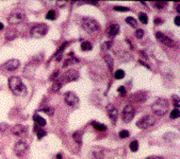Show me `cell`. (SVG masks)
I'll return each mask as SVG.
<instances>
[{
  "label": "cell",
  "mask_w": 180,
  "mask_h": 159,
  "mask_svg": "<svg viewBox=\"0 0 180 159\" xmlns=\"http://www.w3.org/2000/svg\"><path fill=\"white\" fill-rule=\"evenodd\" d=\"M168 109H170V103H168L167 100L163 98L157 99L155 103L151 105L152 112L158 117H162V116L166 115Z\"/></svg>",
  "instance_id": "1"
},
{
  "label": "cell",
  "mask_w": 180,
  "mask_h": 159,
  "mask_svg": "<svg viewBox=\"0 0 180 159\" xmlns=\"http://www.w3.org/2000/svg\"><path fill=\"white\" fill-rule=\"evenodd\" d=\"M9 88L10 90L14 93L15 96H20L23 93L27 92V89H26V86L25 84L23 83L20 77H11L9 79Z\"/></svg>",
  "instance_id": "2"
},
{
  "label": "cell",
  "mask_w": 180,
  "mask_h": 159,
  "mask_svg": "<svg viewBox=\"0 0 180 159\" xmlns=\"http://www.w3.org/2000/svg\"><path fill=\"white\" fill-rule=\"evenodd\" d=\"M43 58H44V54H43V53H40V54H37L36 56H34V57L32 58V60L25 66V69H24V74H25L27 77L31 79V77H33V74H34L35 68L43 61Z\"/></svg>",
  "instance_id": "3"
},
{
  "label": "cell",
  "mask_w": 180,
  "mask_h": 159,
  "mask_svg": "<svg viewBox=\"0 0 180 159\" xmlns=\"http://www.w3.org/2000/svg\"><path fill=\"white\" fill-rule=\"evenodd\" d=\"M82 27L85 31L90 32V33H95V32L99 31V29H100V25H99L97 20L88 17L82 19Z\"/></svg>",
  "instance_id": "4"
},
{
  "label": "cell",
  "mask_w": 180,
  "mask_h": 159,
  "mask_svg": "<svg viewBox=\"0 0 180 159\" xmlns=\"http://www.w3.org/2000/svg\"><path fill=\"white\" fill-rule=\"evenodd\" d=\"M48 32V26L46 23H35V25L32 26L30 33L32 35V37H35V38H41L44 37Z\"/></svg>",
  "instance_id": "5"
},
{
  "label": "cell",
  "mask_w": 180,
  "mask_h": 159,
  "mask_svg": "<svg viewBox=\"0 0 180 159\" xmlns=\"http://www.w3.org/2000/svg\"><path fill=\"white\" fill-rule=\"evenodd\" d=\"M25 18H26V14L23 10H15L9 15L8 21H9L10 25L15 26V25H18V23L23 22V21L25 20Z\"/></svg>",
  "instance_id": "6"
},
{
  "label": "cell",
  "mask_w": 180,
  "mask_h": 159,
  "mask_svg": "<svg viewBox=\"0 0 180 159\" xmlns=\"http://www.w3.org/2000/svg\"><path fill=\"white\" fill-rule=\"evenodd\" d=\"M79 79V72L75 69H68L62 74V77H59V80L61 81L62 84L64 83H71L74 82V81H77Z\"/></svg>",
  "instance_id": "7"
},
{
  "label": "cell",
  "mask_w": 180,
  "mask_h": 159,
  "mask_svg": "<svg viewBox=\"0 0 180 159\" xmlns=\"http://www.w3.org/2000/svg\"><path fill=\"white\" fill-rule=\"evenodd\" d=\"M155 123H156L155 117H152L150 115H146L136 122V126L141 129H146L148 127H151L152 125H155Z\"/></svg>",
  "instance_id": "8"
},
{
  "label": "cell",
  "mask_w": 180,
  "mask_h": 159,
  "mask_svg": "<svg viewBox=\"0 0 180 159\" xmlns=\"http://www.w3.org/2000/svg\"><path fill=\"white\" fill-rule=\"evenodd\" d=\"M134 115H135V109L132 105H126L123 109V114H122V118L123 121L125 123H130L131 120L134 118Z\"/></svg>",
  "instance_id": "9"
},
{
  "label": "cell",
  "mask_w": 180,
  "mask_h": 159,
  "mask_svg": "<svg viewBox=\"0 0 180 159\" xmlns=\"http://www.w3.org/2000/svg\"><path fill=\"white\" fill-rule=\"evenodd\" d=\"M156 38L159 40L162 45H164L168 48H174L176 46V42H174L171 37H168L163 34L162 32H157V33H156Z\"/></svg>",
  "instance_id": "10"
},
{
  "label": "cell",
  "mask_w": 180,
  "mask_h": 159,
  "mask_svg": "<svg viewBox=\"0 0 180 159\" xmlns=\"http://www.w3.org/2000/svg\"><path fill=\"white\" fill-rule=\"evenodd\" d=\"M20 66V62L16 58H12V60L7 61L4 64H2L0 66V68L5 71H15L16 69H18Z\"/></svg>",
  "instance_id": "11"
},
{
  "label": "cell",
  "mask_w": 180,
  "mask_h": 159,
  "mask_svg": "<svg viewBox=\"0 0 180 159\" xmlns=\"http://www.w3.org/2000/svg\"><path fill=\"white\" fill-rule=\"evenodd\" d=\"M12 134L16 137H19V138H24L28 135V128L25 125L21 124H16L12 127Z\"/></svg>",
  "instance_id": "12"
},
{
  "label": "cell",
  "mask_w": 180,
  "mask_h": 159,
  "mask_svg": "<svg viewBox=\"0 0 180 159\" xmlns=\"http://www.w3.org/2000/svg\"><path fill=\"white\" fill-rule=\"evenodd\" d=\"M106 110H107V114H108L109 118L112 121V123L115 124V123H116V121H117V118H119V110H117V108L114 106L113 104H108V105H107Z\"/></svg>",
  "instance_id": "13"
},
{
  "label": "cell",
  "mask_w": 180,
  "mask_h": 159,
  "mask_svg": "<svg viewBox=\"0 0 180 159\" xmlns=\"http://www.w3.org/2000/svg\"><path fill=\"white\" fill-rule=\"evenodd\" d=\"M28 143L24 140H18L17 142L14 144V153L17 156H21L24 153L28 150Z\"/></svg>",
  "instance_id": "14"
},
{
  "label": "cell",
  "mask_w": 180,
  "mask_h": 159,
  "mask_svg": "<svg viewBox=\"0 0 180 159\" xmlns=\"http://www.w3.org/2000/svg\"><path fill=\"white\" fill-rule=\"evenodd\" d=\"M64 100H65V103L68 105V106H76V105L79 103V98L75 95L71 91H68V92L65 93L64 96Z\"/></svg>",
  "instance_id": "15"
},
{
  "label": "cell",
  "mask_w": 180,
  "mask_h": 159,
  "mask_svg": "<svg viewBox=\"0 0 180 159\" xmlns=\"http://www.w3.org/2000/svg\"><path fill=\"white\" fill-rule=\"evenodd\" d=\"M93 159H103L104 158V150L101 147H95L92 150Z\"/></svg>",
  "instance_id": "16"
},
{
  "label": "cell",
  "mask_w": 180,
  "mask_h": 159,
  "mask_svg": "<svg viewBox=\"0 0 180 159\" xmlns=\"http://www.w3.org/2000/svg\"><path fill=\"white\" fill-rule=\"evenodd\" d=\"M131 99H132L133 101L138 102V103H141V102H143L147 99V95H146V92H144V91H138V92L133 93L132 97H131Z\"/></svg>",
  "instance_id": "17"
},
{
  "label": "cell",
  "mask_w": 180,
  "mask_h": 159,
  "mask_svg": "<svg viewBox=\"0 0 180 159\" xmlns=\"http://www.w3.org/2000/svg\"><path fill=\"white\" fill-rule=\"evenodd\" d=\"M119 25L113 23V25L109 26V28H108V36L109 37L113 38V37H115L117 34H119Z\"/></svg>",
  "instance_id": "18"
},
{
  "label": "cell",
  "mask_w": 180,
  "mask_h": 159,
  "mask_svg": "<svg viewBox=\"0 0 180 159\" xmlns=\"http://www.w3.org/2000/svg\"><path fill=\"white\" fill-rule=\"evenodd\" d=\"M33 121L35 123V125L40 126V127H43V126L46 125V120L43 117H41L39 114H34L33 115Z\"/></svg>",
  "instance_id": "19"
},
{
  "label": "cell",
  "mask_w": 180,
  "mask_h": 159,
  "mask_svg": "<svg viewBox=\"0 0 180 159\" xmlns=\"http://www.w3.org/2000/svg\"><path fill=\"white\" fill-rule=\"evenodd\" d=\"M103 60H104V62H106V64H107V66H108L109 70H110V71H112L113 68H114V62H113L112 56L109 55V54H104L103 55Z\"/></svg>",
  "instance_id": "20"
},
{
  "label": "cell",
  "mask_w": 180,
  "mask_h": 159,
  "mask_svg": "<svg viewBox=\"0 0 180 159\" xmlns=\"http://www.w3.org/2000/svg\"><path fill=\"white\" fill-rule=\"evenodd\" d=\"M119 58L120 62H129L132 58V55L130 54L129 52H127V51H122V52L119 54Z\"/></svg>",
  "instance_id": "21"
},
{
  "label": "cell",
  "mask_w": 180,
  "mask_h": 159,
  "mask_svg": "<svg viewBox=\"0 0 180 159\" xmlns=\"http://www.w3.org/2000/svg\"><path fill=\"white\" fill-rule=\"evenodd\" d=\"M82 131H77L75 132L74 134H72V139L75 140V142H76L77 144L81 145L82 144Z\"/></svg>",
  "instance_id": "22"
},
{
  "label": "cell",
  "mask_w": 180,
  "mask_h": 159,
  "mask_svg": "<svg viewBox=\"0 0 180 159\" xmlns=\"http://www.w3.org/2000/svg\"><path fill=\"white\" fill-rule=\"evenodd\" d=\"M33 129H34V132L36 133V136H37V138H39V139L44 138V137L47 135V133L44 131V129L41 128L40 126H37V125H34V128Z\"/></svg>",
  "instance_id": "23"
},
{
  "label": "cell",
  "mask_w": 180,
  "mask_h": 159,
  "mask_svg": "<svg viewBox=\"0 0 180 159\" xmlns=\"http://www.w3.org/2000/svg\"><path fill=\"white\" fill-rule=\"evenodd\" d=\"M17 37V32L15 30H13V29H10V30L7 31V33H5V39L7 40H12Z\"/></svg>",
  "instance_id": "24"
},
{
  "label": "cell",
  "mask_w": 180,
  "mask_h": 159,
  "mask_svg": "<svg viewBox=\"0 0 180 159\" xmlns=\"http://www.w3.org/2000/svg\"><path fill=\"white\" fill-rule=\"evenodd\" d=\"M92 125L94 126V128H95L96 131H99V132H106L107 131V126L103 124V123H99V122L94 121V122H92Z\"/></svg>",
  "instance_id": "25"
},
{
  "label": "cell",
  "mask_w": 180,
  "mask_h": 159,
  "mask_svg": "<svg viewBox=\"0 0 180 159\" xmlns=\"http://www.w3.org/2000/svg\"><path fill=\"white\" fill-rule=\"evenodd\" d=\"M77 63H79V60H78L77 57H72V53H71V57H68L65 62H64L63 67L71 66V65H74V64H77Z\"/></svg>",
  "instance_id": "26"
},
{
  "label": "cell",
  "mask_w": 180,
  "mask_h": 159,
  "mask_svg": "<svg viewBox=\"0 0 180 159\" xmlns=\"http://www.w3.org/2000/svg\"><path fill=\"white\" fill-rule=\"evenodd\" d=\"M62 83H61V81L60 80H56L55 82H53V85L51 86V91H53V92H57V91H59L61 89V87H62Z\"/></svg>",
  "instance_id": "27"
},
{
  "label": "cell",
  "mask_w": 180,
  "mask_h": 159,
  "mask_svg": "<svg viewBox=\"0 0 180 159\" xmlns=\"http://www.w3.org/2000/svg\"><path fill=\"white\" fill-rule=\"evenodd\" d=\"M152 5L158 10H163L166 5H167V2L166 1H155V2H152Z\"/></svg>",
  "instance_id": "28"
},
{
  "label": "cell",
  "mask_w": 180,
  "mask_h": 159,
  "mask_svg": "<svg viewBox=\"0 0 180 159\" xmlns=\"http://www.w3.org/2000/svg\"><path fill=\"white\" fill-rule=\"evenodd\" d=\"M112 44H113V42H112V40H108V42H103V44H101V46H100V49H101V51H108L110 48L112 47Z\"/></svg>",
  "instance_id": "29"
},
{
  "label": "cell",
  "mask_w": 180,
  "mask_h": 159,
  "mask_svg": "<svg viewBox=\"0 0 180 159\" xmlns=\"http://www.w3.org/2000/svg\"><path fill=\"white\" fill-rule=\"evenodd\" d=\"M80 48H81V50H83V51H91L93 48V46L90 42H83L81 46H80Z\"/></svg>",
  "instance_id": "30"
},
{
  "label": "cell",
  "mask_w": 180,
  "mask_h": 159,
  "mask_svg": "<svg viewBox=\"0 0 180 159\" xmlns=\"http://www.w3.org/2000/svg\"><path fill=\"white\" fill-rule=\"evenodd\" d=\"M125 20H126V22H127L129 26L132 27V28H136V27H138L136 19H135V18H133V17H131V16H130V17H127Z\"/></svg>",
  "instance_id": "31"
},
{
  "label": "cell",
  "mask_w": 180,
  "mask_h": 159,
  "mask_svg": "<svg viewBox=\"0 0 180 159\" xmlns=\"http://www.w3.org/2000/svg\"><path fill=\"white\" fill-rule=\"evenodd\" d=\"M46 18L47 19H49V20H55L56 18H57V13H56V11L55 10H49L47 12V14H46Z\"/></svg>",
  "instance_id": "32"
},
{
  "label": "cell",
  "mask_w": 180,
  "mask_h": 159,
  "mask_svg": "<svg viewBox=\"0 0 180 159\" xmlns=\"http://www.w3.org/2000/svg\"><path fill=\"white\" fill-rule=\"evenodd\" d=\"M129 147H130L131 152H138V150H139V141H138V140H133V141L130 143V145H129Z\"/></svg>",
  "instance_id": "33"
},
{
  "label": "cell",
  "mask_w": 180,
  "mask_h": 159,
  "mask_svg": "<svg viewBox=\"0 0 180 159\" xmlns=\"http://www.w3.org/2000/svg\"><path fill=\"white\" fill-rule=\"evenodd\" d=\"M114 77H115V79H117V80H123L124 77H125V71L122 69H119L114 73Z\"/></svg>",
  "instance_id": "34"
},
{
  "label": "cell",
  "mask_w": 180,
  "mask_h": 159,
  "mask_svg": "<svg viewBox=\"0 0 180 159\" xmlns=\"http://www.w3.org/2000/svg\"><path fill=\"white\" fill-rule=\"evenodd\" d=\"M139 18H140V21H141L142 23H144V25H147V22H148V17H147V15L145 14V13H140L139 14Z\"/></svg>",
  "instance_id": "35"
},
{
  "label": "cell",
  "mask_w": 180,
  "mask_h": 159,
  "mask_svg": "<svg viewBox=\"0 0 180 159\" xmlns=\"http://www.w3.org/2000/svg\"><path fill=\"white\" fill-rule=\"evenodd\" d=\"M179 114H180L179 108H174L171 112V118L172 119H177V118L179 117Z\"/></svg>",
  "instance_id": "36"
},
{
  "label": "cell",
  "mask_w": 180,
  "mask_h": 159,
  "mask_svg": "<svg viewBox=\"0 0 180 159\" xmlns=\"http://www.w3.org/2000/svg\"><path fill=\"white\" fill-rule=\"evenodd\" d=\"M129 135H130V133H129L128 131H126V129H123V131L119 132V138L126 139V138H128V137H129Z\"/></svg>",
  "instance_id": "37"
},
{
  "label": "cell",
  "mask_w": 180,
  "mask_h": 159,
  "mask_svg": "<svg viewBox=\"0 0 180 159\" xmlns=\"http://www.w3.org/2000/svg\"><path fill=\"white\" fill-rule=\"evenodd\" d=\"M43 112H46V114L49 115V116H52L53 115V112H55V109H53L52 107H44V108H43Z\"/></svg>",
  "instance_id": "38"
},
{
  "label": "cell",
  "mask_w": 180,
  "mask_h": 159,
  "mask_svg": "<svg viewBox=\"0 0 180 159\" xmlns=\"http://www.w3.org/2000/svg\"><path fill=\"white\" fill-rule=\"evenodd\" d=\"M114 11H117V12H128V11H130V9L126 7H114Z\"/></svg>",
  "instance_id": "39"
},
{
  "label": "cell",
  "mask_w": 180,
  "mask_h": 159,
  "mask_svg": "<svg viewBox=\"0 0 180 159\" xmlns=\"http://www.w3.org/2000/svg\"><path fill=\"white\" fill-rule=\"evenodd\" d=\"M144 36V31L142 30V29H138V30L135 31V37L136 38H142V37Z\"/></svg>",
  "instance_id": "40"
},
{
  "label": "cell",
  "mask_w": 180,
  "mask_h": 159,
  "mask_svg": "<svg viewBox=\"0 0 180 159\" xmlns=\"http://www.w3.org/2000/svg\"><path fill=\"white\" fill-rule=\"evenodd\" d=\"M173 105L175 106V108H178L179 107V98L177 96L173 97Z\"/></svg>",
  "instance_id": "41"
},
{
  "label": "cell",
  "mask_w": 180,
  "mask_h": 159,
  "mask_svg": "<svg viewBox=\"0 0 180 159\" xmlns=\"http://www.w3.org/2000/svg\"><path fill=\"white\" fill-rule=\"evenodd\" d=\"M117 91H119V93L122 97H125V95H126V88L124 87V86H119V89H117Z\"/></svg>",
  "instance_id": "42"
},
{
  "label": "cell",
  "mask_w": 180,
  "mask_h": 159,
  "mask_svg": "<svg viewBox=\"0 0 180 159\" xmlns=\"http://www.w3.org/2000/svg\"><path fill=\"white\" fill-rule=\"evenodd\" d=\"M8 127H9L8 124H5V123H1V124H0V132H4Z\"/></svg>",
  "instance_id": "43"
},
{
  "label": "cell",
  "mask_w": 180,
  "mask_h": 159,
  "mask_svg": "<svg viewBox=\"0 0 180 159\" xmlns=\"http://www.w3.org/2000/svg\"><path fill=\"white\" fill-rule=\"evenodd\" d=\"M58 77H59V73H58V72H55V73L50 77V80H52L53 82H55L56 80H58Z\"/></svg>",
  "instance_id": "44"
},
{
  "label": "cell",
  "mask_w": 180,
  "mask_h": 159,
  "mask_svg": "<svg viewBox=\"0 0 180 159\" xmlns=\"http://www.w3.org/2000/svg\"><path fill=\"white\" fill-rule=\"evenodd\" d=\"M66 4H67L66 1H57V5H58V7H64V5H66Z\"/></svg>",
  "instance_id": "45"
},
{
  "label": "cell",
  "mask_w": 180,
  "mask_h": 159,
  "mask_svg": "<svg viewBox=\"0 0 180 159\" xmlns=\"http://www.w3.org/2000/svg\"><path fill=\"white\" fill-rule=\"evenodd\" d=\"M145 159H164V158L161 157V156H149V157H147Z\"/></svg>",
  "instance_id": "46"
},
{
  "label": "cell",
  "mask_w": 180,
  "mask_h": 159,
  "mask_svg": "<svg viewBox=\"0 0 180 159\" xmlns=\"http://www.w3.org/2000/svg\"><path fill=\"white\" fill-rule=\"evenodd\" d=\"M175 25L176 26H180V17H179V16H176V17H175Z\"/></svg>",
  "instance_id": "47"
},
{
  "label": "cell",
  "mask_w": 180,
  "mask_h": 159,
  "mask_svg": "<svg viewBox=\"0 0 180 159\" xmlns=\"http://www.w3.org/2000/svg\"><path fill=\"white\" fill-rule=\"evenodd\" d=\"M155 22H156V23H159V22H163V20H160V19H158V18H157V19H156V20H155Z\"/></svg>",
  "instance_id": "48"
},
{
  "label": "cell",
  "mask_w": 180,
  "mask_h": 159,
  "mask_svg": "<svg viewBox=\"0 0 180 159\" xmlns=\"http://www.w3.org/2000/svg\"><path fill=\"white\" fill-rule=\"evenodd\" d=\"M4 28V26H3V23L2 22H0V30H2V29Z\"/></svg>",
  "instance_id": "49"
},
{
  "label": "cell",
  "mask_w": 180,
  "mask_h": 159,
  "mask_svg": "<svg viewBox=\"0 0 180 159\" xmlns=\"http://www.w3.org/2000/svg\"><path fill=\"white\" fill-rule=\"evenodd\" d=\"M57 158H58V159H61V158H62V155H58Z\"/></svg>",
  "instance_id": "50"
}]
</instances>
